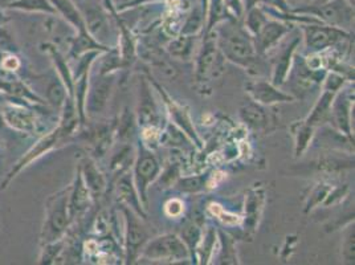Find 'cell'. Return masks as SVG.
Masks as SVG:
<instances>
[{
    "instance_id": "cell-1",
    "label": "cell",
    "mask_w": 355,
    "mask_h": 265,
    "mask_svg": "<svg viewBox=\"0 0 355 265\" xmlns=\"http://www.w3.org/2000/svg\"><path fill=\"white\" fill-rule=\"evenodd\" d=\"M214 32L225 61L235 64L251 74L260 76L261 61L264 58L257 55L253 36L245 30L241 20H224L214 28Z\"/></svg>"
},
{
    "instance_id": "cell-2",
    "label": "cell",
    "mask_w": 355,
    "mask_h": 265,
    "mask_svg": "<svg viewBox=\"0 0 355 265\" xmlns=\"http://www.w3.org/2000/svg\"><path fill=\"white\" fill-rule=\"evenodd\" d=\"M76 4L93 39L107 48L117 46L119 28L112 4L107 0H105V6L96 0H78Z\"/></svg>"
},
{
    "instance_id": "cell-3",
    "label": "cell",
    "mask_w": 355,
    "mask_h": 265,
    "mask_svg": "<svg viewBox=\"0 0 355 265\" xmlns=\"http://www.w3.org/2000/svg\"><path fill=\"white\" fill-rule=\"evenodd\" d=\"M71 187L48 198L45 205V221L42 230V244L62 239L72 221L69 212Z\"/></svg>"
},
{
    "instance_id": "cell-4",
    "label": "cell",
    "mask_w": 355,
    "mask_h": 265,
    "mask_svg": "<svg viewBox=\"0 0 355 265\" xmlns=\"http://www.w3.org/2000/svg\"><path fill=\"white\" fill-rule=\"evenodd\" d=\"M225 59L223 56L214 30L203 33V42L199 45L195 59V80L199 85L207 87L218 80L224 72Z\"/></svg>"
},
{
    "instance_id": "cell-5",
    "label": "cell",
    "mask_w": 355,
    "mask_h": 265,
    "mask_svg": "<svg viewBox=\"0 0 355 265\" xmlns=\"http://www.w3.org/2000/svg\"><path fill=\"white\" fill-rule=\"evenodd\" d=\"M305 48L309 53H322L327 49L352 42L350 31L331 27L324 23H302L298 24Z\"/></svg>"
},
{
    "instance_id": "cell-6",
    "label": "cell",
    "mask_w": 355,
    "mask_h": 265,
    "mask_svg": "<svg viewBox=\"0 0 355 265\" xmlns=\"http://www.w3.org/2000/svg\"><path fill=\"white\" fill-rule=\"evenodd\" d=\"M161 171H162V166L159 160L157 158V155L154 154V150H150L146 146H144L141 141H138L132 177H133L135 190L138 192L139 199L146 210L148 207V189L151 185L155 183Z\"/></svg>"
},
{
    "instance_id": "cell-7",
    "label": "cell",
    "mask_w": 355,
    "mask_h": 265,
    "mask_svg": "<svg viewBox=\"0 0 355 265\" xmlns=\"http://www.w3.org/2000/svg\"><path fill=\"white\" fill-rule=\"evenodd\" d=\"M139 260L157 263H177L190 260V252L179 235L164 234L148 239L139 255Z\"/></svg>"
},
{
    "instance_id": "cell-8",
    "label": "cell",
    "mask_w": 355,
    "mask_h": 265,
    "mask_svg": "<svg viewBox=\"0 0 355 265\" xmlns=\"http://www.w3.org/2000/svg\"><path fill=\"white\" fill-rule=\"evenodd\" d=\"M291 12L314 16L324 24L346 31H350L354 23V7L346 0H329L320 6H305Z\"/></svg>"
},
{
    "instance_id": "cell-9",
    "label": "cell",
    "mask_w": 355,
    "mask_h": 265,
    "mask_svg": "<svg viewBox=\"0 0 355 265\" xmlns=\"http://www.w3.org/2000/svg\"><path fill=\"white\" fill-rule=\"evenodd\" d=\"M148 77L150 83H151V85H153V88L158 93V96L162 100L163 106L166 109V114L170 118V122L173 125H175L178 129H180L182 132H184L190 138V141L193 142L195 148L202 150L203 148V141H202V138L199 137V134H198L196 129H195L193 118H191L189 109L186 106L177 103L166 92V89L162 88V85L157 80H154L151 76H148Z\"/></svg>"
},
{
    "instance_id": "cell-10",
    "label": "cell",
    "mask_w": 355,
    "mask_h": 265,
    "mask_svg": "<svg viewBox=\"0 0 355 265\" xmlns=\"http://www.w3.org/2000/svg\"><path fill=\"white\" fill-rule=\"evenodd\" d=\"M122 211L125 218V260L126 264H133L139 260L141 250L148 243L150 236L141 216L128 207H122Z\"/></svg>"
},
{
    "instance_id": "cell-11",
    "label": "cell",
    "mask_w": 355,
    "mask_h": 265,
    "mask_svg": "<svg viewBox=\"0 0 355 265\" xmlns=\"http://www.w3.org/2000/svg\"><path fill=\"white\" fill-rule=\"evenodd\" d=\"M284 40L272 51V52H275V58L270 61L272 67H270V78H269V81L272 84H275L276 87H280V88L288 83V80L291 77V71L293 67L297 49L302 43V36L298 33L289 42L284 43Z\"/></svg>"
},
{
    "instance_id": "cell-12",
    "label": "cell",
    "mask_w": 355,
    "mask_h": 265,
    "mask_svg": "<svg viewBox=\"0 0 355 265\" xmlns=\"http://www.w3.org/2000/svg\"><path fill=\"white\" fill-rule=\"evenodd\" d=\"M137 123L139 128H162V113L159 103L154 96V88L148 77L142 76L139 78L138 89V106L135 112Z\"/></svg>"
},
{
    "instance_id": "cell-13",
    "label": "cell",
    "mask_w": 355,
    "mask_h": 265,
    "mask_svg": "<svg viewBox=\"0 0 355 265\" xmlns=\"http://www.w3.org/2000/svg\"><path fill=\"white\" fill-rule=\"evenodd\" d=\"M116 83V74H97L89 81L88 93L85 100V114L89 117L98 116L104 112L112 99Z\"/></svg>"
},
{
    "instance_id": "cell-14",
    "label": "cell",
    "mask_w": 355,
    "mask_h": 265,
    "mask_svg": "<svg viewBox=\"0 0 355 265\" xmlns=\"http://www.w3.org/2000/svg\"><path fill=\"white\" fill-rule=\"evenodd\" d=\"M293 30L295 23L269 17L264 27L253 36V43L257 55L266 58Z\"/></svg>"
},
{
    "instance_id": "cell-15",
    "label": "cell",
    "mask_w": 355,
    "mask_h": 265,
    "mask_svg": "<svg viewBox=\"0 0 355 265\" xmlns=\"http://www.w3.org/2000/svg\"><path fill=\"white\" fill-rule=\"evenodd\" d=\"M354 109V92L342 88L331 105L329 122L337 132L345 137L354 139V132L352 126V112Z\"/></svg>"
},
{
    "instance_id": "cell-16",
    "label": "cell",
    "mask_w": 355,
    "mask_h": 265,
    "mask_svg": "<svg viewBox=\"0 0 355 265\" xmlns=\"http://www.w3.org/2000/svg\"><path fill=\"white\" fill-rule=\"evenodd\" d=\"M245 89L251 100L266 108L296 101V97L293 94L286 93L280 87H276L269 80L264 78H259L248 83Z\"/></svg>"
},
{
    "instance_id": "cell-17",
    "label": "cell",
    "mask_w": 355,
    "mask_h": 265,
    "mask_svg": "<svg viewBox=\"0 0 355 265\" xmlns=\"http://www.w3.org/2000/svg\"><path fill=\"white\" fill-rule=\"evenodd\" d=\"M266 206V189L256 183L247 192L244 202V216H243V227L245 235L253 236L257 231L259 223L261 221L263 211Z\"/></svg>"
},
{
    "instance_id": "cell-18",
    "label": "cell",
    "mask_w": 355,
    "mask_h": 265,
    "mask_svg": "<svg viewBox=\"0 0 355 265\" xmlns=\"http://www.w3.org/2000/svg\"><path fill=\"white\" fill-rule=\"evenodd\" d=\"M117 199L122 206L130 208L142 219L148 218V210L142 205L139 195L135 190L132 173H125L119 177L117 183Z\"/></svg>"
},
{
    "instance_id": "cell-19",
    "label": "cell",
    "mask_w": 355,
    "mask_h": 265,
    "mask_svg": "<svg viewBox=\"0 0 355 265\" xmlns=\"http://www.w3.org/2000/svg\"><path fill=\"white\" fill-rule=\"evenodd\" d=\"M61 139H64V137L61 135V132H60L59 128H56L53 132H49L48 135H45L43 137L36 145H35V148L31 150L30 153L20 161V162L16 164L15 167L12 169V171L8 174V177L7 179L4 180V183H3V189H6L7 187V185L16 177V174L17 173H20L21 170H23V167H26V166H28V163L32 162L33 160H37L39 157H42L43 154H45L46 151H49L51 148H55L56 146V144L60 142Z\"/></svg>"
},
{
    "instance_id": "cell-20",
    "label": "cell",
    "mask_w": 355,
    "mask_h": 265,
    "mask_svg": "<svg viewBox=\"0 0 355 265\" xmlns=\"http://www.w3.org/2000/svg\"><path fill=\"white\" fill-rule=\"evenodd\" d=\"M239 116L248 129L256 132H266L270 125V116L266 112V106L254 103L251 99L240 106Z\"/></svg>"
},
{
    "instance_id": "cell-21",
    "label": "cell",
    "mask_w": 355,
    "mask_h": 265,
    "mask_svg": "<svg viewBox=\"0 0 355 265\" xmlns=\"http://www.w3.org/2000/svg\"><path fill=\"white\" fill-rule=\"evenodd\" d=\"M1 117L15 130L24 132H36V128H37L36 117L24 106L4 105Z\"/></svg>"
},
{
    "instance_id": "cell-22",
    "label": "cell",
    "mask_w": 355,
    "mask_h": 265,
    "mask_svg": "<svg viewBox=\"0 0 355 265\" xmlns=\"http://www.w3.org/2000/svg\"><path fill=\"white\" fill-rule=\"evenodd\" d=\"M203 35V33H202ZM202 35H182L170 37L164 46L166 53L173 59L189 61L193 59L196 48H199V39Z\"/></svg>"
},
{
    "instance_id": "cell-23",
    "label": "cell",
    "mask_w": 355,
    "mask_h": 265,
    "mask_svg": "<svg viewBox=\"0 0 355 265\" xmlns=\"http://www.w3.org/2000/svg\"><path fill=\"white\" fill-rule=\"evenodd\" d=\"M78 169L81 171L83 179L90 191L93 200L100 199L104 195L106 187H107V182H106L104 174L100 171L96 162L90 158H85L83 162L80 163Z\"/></svg>"
},
{
    "instance_id": "cell-24",
    "label": "cell",
    "mask_w": 355,
    "mask_h": 265,
    "mask_svg": "<svg viewBox=\"0 0 355 265\" xmlns=\"http://www.w3.org/2000/svg\"><path fill=\"white\" fill-rule=\"evenodd\" d=\"M92 202H93V198L83 179L80 169L77 167V174L74 178L73 186L71 187V194H69V212H71L72 221L77 215L84 214Z\"/></svg>"
},
{
    "instance_id": "cell-25",
    "label": "cell",
    "mask_w": 355,
    "mask_h": 265,
    "mask_svg": "<svg viewBox=\"0 0 355 265\" xmlns=\"http://www.w3.org/2000/svg\"><path fill=\"white\" fill-rule=\"evenodd\" d=\"M51 1L58 15L61 16L67 22V24L76 31V33L88 32L83 14L73 0H51Z\"/></svg>"
},
{
    "instance_id": "cell-26",
    "label": "cell",
    "mask_w": 355,
    "mask_h": 265,
    "mask_svg": "<svg viewBox=\"0 0 355 265\" xmlns=\"http://www.w3.org/2000/svg\"><path fill=\"white\" fill-rule=\"evenodd\" d=\"M317 128L311 126L305 119L297 121L291 125V134L295 141V158H301L308 148H311L313 139L315 137Z\"/></svg>"
},
{
    "instance_id": "cell-27",
    "label": "cell",
    "mask_w": 355,
    "mask_h": 265,
    "mask_svg": "<svg viewBox=\"0 0 355 265\" xmlns=\"http://www.w3.org/2000/svg\"><path fill=\"white\" fill-rule=\"evenodd\" d=\"M336 94L337 93H333V92H329V90L322 89L321 96L318 97V100L314 103L311 113L308 114V117L305 118V121L308 123H311V126H314V128H320L325 122H329L330 110H331V105H333Z\"/></svg>"
},
{
    "instance_id": "cell-28",
    "label": "cell",
    "mask_w": 355,
    "mask_h": 265,
    "mask_svg": "<svg viewBox=\"0 0 355 265\" xmlns=\"http://www.w3.org/2000/svg\"><path fill=\"white\" fill-rule=\"evenodd\" d=\"M179 237L182 239V241L184 243V246L187 247V250L190 252V260H193V263H198L196 260V250L200 244V240L203 237V228H202V223L198 221H187L180 230Z\"/></svg>"
},
{
    "instance_id": "cell-29",
    "label": "cell",
    "mask_w": 355,
    "mask_h": 265,
    "mask_svg": "<svg viewBox=\"0 0 355 265\" xmlns=\"http://www.w3.org/2000/svg\"><path fill=\"white\" fill-rule=\"evenodd\" d=\"M68 96L69 94H68V90L65 88V84L62 83L59 74H56V76H53L51 78V81L48 83L46 89H45L46 103H49L53 109H56L58 112H61Z\"/></svg>"
},
{
    "instance_id": "cell-30",
    "label": "cell",
    "mask_w": 355,
    "mask_h": 265,
    "mask_svg": "<svg viewBox=\"0 0 355 265\" xmlns=\"http://www.w3.org/2000/svg\"><path fill=\"white\" fill-rule=\"evenodd\" d=\"M234 19L225 4V0H208L207 12H206V27L203 33L214 30L219 23L224 20Z\"/></svg>"
},
{
    "instance_id": "cell-31",
    "label": "cell",
    "mask_w": 355,
    "mask_h": 265,
    "mask_svg": "<svg viewBox=\"0 0 355 265\" xmlns=\"http://www.w3.org/2000/svg\"><path fill=\"white\" fill-rule=\"evenodd\" d=\"M218 241L220 246L218 264H239L236 244L232 236L228 235L223 230H218Z\"/></svg>"
},
{
    "instance_id": "cell-32",
    "label": "cell",
    "mask_w": 355,
    "mask_h": 265,
    "mask_svg": "<svg viewBox=\"0 0 355 265\" xmlns=\"http://www.w3.org/2000/svg\"><path fill=\"white\" fill-rule=\"evenodd\" d=\"M0 92H4L7 94H10L11 97L21 99V100H26L30 103H45L21 81H0Z\"/></svg>"
},
{
    "instance_id": "cell-33",
    "label": "cell",
    "mask_w": 355,
    "mask_h": 265,
    "mask_svg": "<svg viewBox=\"0 0 355 265\" xmlns=\"http://www.w3.org/2000/svg\"><path fill=\"white\" fill-rule=\"evenodd\" d=\"M205 27H206V14L202 10L200 4H198L183 20L179 33H182V35H202Z\"/></svg>"
},
{
    "instance_id": "cell-34",
    "label": "cell",
    "mask_w": 355,
    "mask_h": 265,
    "mask_svg": "<svg viewBox=\"0 0 355 265\" xmlns=\"http://www.w3.org/2000/svg\"><path fill=\"white\" fill-rule=\"evenodd\" d=\"M268 19H269V16L266 14V10L260 4H257L244 12L241 22H243V26L245 27V30L248 31L252 36H254L259 31L264 27Z\"/></svg>"
},
{
    "instance_id": "cell-35",
    "label": "cell",
    "mask_w": 355,
    "mask_h": 265,
    "mask_svg": "<svg viewBox=\"0 0 355 265\" xmlns=\"http://www.w3.org/2000/svg\"><path fill=\"white\" fill-rule=\"evenodd\" d=\"M218 243V231L214 227H208L207 231L203 232V237L200 240V244L196 250V260L200 264H208L214 250L215 246Z\"/></svg>"
},
{
    "instance_id": "cell-36",
    "label": "cell",
    "mask_w": 355,
    "mask_h": 265,
    "mask_svg": "<svg viewBox=\"0 0 355 265\" xmlns=\"http://www.w3.org/2000/svg\"><path fill=\"white\" fill-rule=\"evenodd\" d=\"M208 174H200V176H190V177H183L180 176L174 187L178 191L183 194H198V192L205 191L207 189L208 182H209Z\"/></svg>"
},
{
    "instance_id": "cell-37",
    "label": "cell",
    "mask_w": 355,
    "mask_h": 265,
    "mask_svg": "<svg viewBox=\"0 0 355 265\" xmlns=\"http://www.w3.org/2000/svg\"><path fill=\"white\" fill-rule=\"evenodd\" d=\"M331 189H333V185L327 183L325 180L317 182L311 187V192H309V195L306 198L304 212L309 214L311 211H314L315 208L322 206L326 200V198H327V195H329V192L331 191Z\"/></svg>"
},
{
    "instance_id": "cell-38",
    "label": "cell",
    "mask_w": 355,
    "mask_h": 265,
    "mask_svg": "<svg viewBox=\"0 0 355 265\" xmlns=\"http://www.w3.org/2000/svg\"><path fill=\"white\" fill-rule=\"evenodd\" d=\"M137 125L138 123H137L135 113H132V110L125 108L116 122V137H119V141L122 142L130 141L135 134Z\"/></svg>"
},
{
    "instance_id": "cell-39",
    "label": "cell",
    "mask_w": 355,
    "mask_h": 265,
    "mask_svg": "<svg viewBox=\"0 0 355 265\" xmlns=\"http://www.w3.org/2000/svg\"><path fill=\"white\" fill-rule=\"evenodd\" d=\"M355 260V228L354 223L350 221L343 231L340 241V262L343 264H354Z\"/></svg>"
},
{
    "instance_id": "cell-40",
    "label": "cell",
    "mask_w": 355,
    "mask_h": 265,
    "mask_svg": "<svg viewBox=\"0 0 355 265\" xmlns=\"http://www.w3.org/2000/svg\"><path fill=\"white\" fill-rule=\"evenodd\" d=\"M10 10L58 15V12H56L51 0H17L10 7Z\"/></svg>"
},
{
    "instance_id": "cell-41",
    "label": "cell",
    "mask_w": 355,
    "mask_h": 265,
    "mask_svg": "<svg viewBox=\"0 0 355 265\" xmlns=\"http://www.w3.org/2000/svg\"><path fill=\"white\" fill-rule=\"evenodd\" d=\"M130 154H132V148L130 146H123V148H119L117 154H114L112 163H110V170L116 176L125 174L128 171V169H129V163L134 162L135 154H134L133 157Z\"/></svg>"
},
{
    "instance_id": "cell-42",
    "label": "cell",
    "mask_w": 355,
    "mask_h": 265,
    "mask_svg": "<svg viewBox=\"0 0 355 265\" xmlns=\"http://www.w3.org/2000/svg\"><path fill=\"white\" fill-rule=\"evenodd\" d=\"M180 176L182 173H180L179 163H171V166H168L164 171H161L159 177L155 180L154 185H158L159 186L158 189H162V190L173 187Z\"/></svg>"
},
{
    "instance_id": "cell-43",
    "label": "cell",
    "mask_w": 355,
    "mask_h": 265,
    "mask_svg": "<svg viewBox=\"0 0 355 265\" xmlns=\"http://www.w3.org/2000/svg\"><path fill=\"white\" fill-rule=\"evenodd\" d=\"M65 241L64 237L56 240V241H51L43 244V250H42V256H40V264H52L53 260H56L60 256V253L64 250Z\"/></svg>"
},
{
    "instance_id": "cell-44",
    "label": "cell",
    "mask_w": 355,
    "mask_h": 265,
    "mask_svg": "<svg viewBox=\"0 0 355 265\" xmlns=\"http://www.w3.org/2000/svg\"><path fill=\"white\" fill-rule=\"evenodd\" d=\"M164 212L168 218L171 219H179L182 218V215L184 214V203L183 200L174 198V199H170L166 205H164Z\"/></svg>"
},
{
    "instance_id": "cell-45",
    "label": "cell",
    "mask_w": 355,
    "mask_h": 265,
    "mask_svg": "<svg viewBox=\"0 0 355 265\" xmlns=\"http://www.w3.org/2000/svg\"><path fill=\"white\" fill-rule=\"evenodd\" d=\"M260 4L264 7L277 10L280 12H291V7L288 6L286 0H260Z\"/></svg>"
},
{
    "instance_id": "cell-46",
    "label": "cell",
    "mask_w": 355,
    "mask_h": 265,
    "mask_svg": "<svg viewBox=\"0 0 355 265\" xmlns=\"http://www.w3.org/2000/svg\"><path fill=\"white\" fill-rule=\"evenodd\" d=\"M110 4H112V7L119 12V11H122V10H125L126 8V6L129 4V3H132L133 0H107Z\"/></svg>"
},
{
    "instance_id": "cell-47",
    "label": "cell",
    "mask_w": 355,
    "mask_h": 265,
    "mask_svg": "<svg viewBox=\"0 0 355 265\" xmlns=\"http://www.w3.org/2000/svg\"><path fill=\"white\" fill-rule=\"evenodd\" d=\"M17 0H0V7L1 8H10Z\"/></svg>"
},
{
    "instance_id": "cell-48",
    "label": "cell",
    "mask_w": 355,
    "mask_h": 265,
    "mask_svg": "<svg viewBox=\"0 0 355 265\" xmlns=\"http://www.w3.org/2000/svg\"><path fill=\"white\" fill-rule=\"evenodd\" d=\"M207 3L208 0H199V4H200V7H202V10L205 11V14L207 12Z\"/></svg>"
},
{
    "instance_id": "cell-49",
    "label": "cell",
    "mask_w": 355,
    "mask_h": 265,
    "mask_svg": "<svg viewBox=\"0 0 355 265\" xmlns=\"http://www.w3.org/2000/svg\"><path fill=\"white\" fill-rule=\"evenodd\" d=\"M346 1H347V3H349L352 7H354L355 0H346Z\"/></svg>"
}]
</instances>
